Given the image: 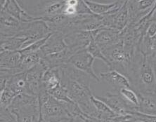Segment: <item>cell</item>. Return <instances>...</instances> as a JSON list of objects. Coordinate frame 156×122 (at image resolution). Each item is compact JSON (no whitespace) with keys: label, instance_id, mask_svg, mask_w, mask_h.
Returning <instances> with one entry per match:
<instances>
[{"label":"cell","instance_id":"9c48e42d","mask_svg":"<svg viewBox=\"0 0 156 122\" xmlns=\"http://www.w3.org/2000/svg\"><path fill=\"white\" fill-rule=\"evenodd\" d=\"M47 69L40 63L26 72V81L30 95L38 96L43 88L42 79Z\"/></svg>","mask_w":156,"mask_h":122},{"label":"cell","instance_id":"d6a6232c","mask_svg":"<svg viewBox=\"0 0 156 122\" xmlns=\"http://www.w3.org/2000/svg\"><path fill=\"white\" fill-rule=\"evenodd\" d=\"M150 40H151V46H152L153 49H156V33L153 37H150Z\"/></svg>","mask_w":156,"mask_h":122},{"label":"cell","instance_id":"44dd1931","mask_svg":"<svg viewBox=\"0 0 156 122\" xmlns=\"http://www.w3.org/2000/svg\"><path fill=\"white\" fill-rule=\"evenodd\" d=\"M44 56V55L43 54L41 49L36 52L22 54L21 61L18 68H20L22 72H26L27 71L38 65Z\"/></svg>","mask_w":156,"mask_h":122},{"label":"cell","instance_id":"30bf717a","mask_svg":"<svg viewBox=\"0 0 156 122\" xmlns=\"http://www.w3.org/2000/svg\"><path fill=\"white\" fill-rule=\"evenodd\" d=\"M1 38L11 37L18 35L26 28L28 23L20 22L16 18L9 15L4 11H1Z\"/></svg>","mask_w":156,"mask_h":122},{"label":"cell","instance_id":"e0dca14e","mask_svg":"<svg viewBox=\"0 0 156 122\" xmlns=\"http://www.w3.org/2000/svg\"><path fill=\"white\" fill-rule=\"evenodd\" d=\"M139 104L137 107V112L156 116V93L138 94Z\"/></svg>","mask_w":156,"mask_h":122},{"label":"cell","instance_id":"4dcf8cb0","mask_svg":"<svg viewBox=\"0 0 156 122\" xmlns=\"http://www.w3.org/2000/svg\"><path fill=\"white\" fill-rule=\"evenodd\" d=\"M132 114L134 117V118L136 120H139L143 122H156V116L146 115L137 112H134Z\"/></svg>","mask_w":156,"mask_h":122},{"label":"cell","instance_id":"4fadbf2b","mask_svg":"<svg viewBox=\"0 0 156 122\" xmlns=\"http://www.w3.org/2000/svg\"><path fill=\"white\" fill-rule=\"evenodd\" d=\"M125 1H115L112 3L103 4L94 1H84V3L88 6L89 10L94 15L103 16L113 14L120 9Z\"/></svg>","mask_w":156,"mask_h":122},{"label":"cell","instance_id":"1f68e13d","mask_svg":"<svg viewBox=\"0 0 156 122\" xmlns=\"http://www.w3.org/2000/svg\"><path fill=\"white\" fill-rule=\"evenodd\" d=\"M149 58H150L151 65L153 68V70H154L155 76H156V49H154L152 51V53L150 55H148Z\"/></svg>","mask_w":156,"mask_h":122},{"label":"cell","instance_id":"5bb4252c","mask_svg":"<svg viewBox=\"0 0 156 122\" xmlns=\"http://www.w3.org/2000/svg\"><path fill=\"white\" fill-rule=\"evenodd\" d=\"M67 48L65 35L61 33H53L41 49V51L45 56L47 55L58 54L66 50Z\"/></svg>","mask_w":156,"mask_h":122},{"label":"cell","instance_id":"52a82bcc","mask_svg":"<svg viewBox=\"0 0 156 122\" xmlns=\"http://www.w3.org/2000/svg\"><path fill=\"white\" fill-rule=\"evenodd\" d=\"M127 3L129 16L128 25H132L139 22L151 12L155 5V1L134 0V1H127Z\"/></svg>","mask_w":156,"mask_h":122},{"label":"cell","instance_id":"ba28073f","mask_svg":"<svg viewBox=\"0 0 156 122\" xmlns=\"http://www.w3.org/2000/svg\"><path fill=\"white\" fill-rule=\"evenodd\" d=\"M91 33L94 40L102 51L116 44L122 40L121 31L116 29L104 27Z\"/></svg>","mask_w":156,"mask_h":122},{"label":"cell","instance_id":"7a4b0ae2","mask_svg":"<svg viewBox=\"0 0 156 122\" xmlns=\"http://www.w3.org/2000/svg\"><path fill=\"white\" fill-rule=\"evenodd\" d=\"M127 78L137 94L156 93V76L150 58L139 49L131 61Z\"/></svg>","mask_w":156,"mask_h":122},{"label":"cell","instance_id":"9a60e30c","mask_svg":"<svg viewBox=\"0 0 156 122\" xmlns=\"http://www.w3.org/2000/svg\"><path fill=\"white\" fill-rule=\"evenodd\" d=\"M73 56L68 49L58 54L47 55L43 57L40 63L46 67L47 70L53 68H60L66 67L69 64L70 58Z\"/></svg>","mask_w":156,"mask_h":122},{"label":"cell","instance_id":"277c9868","mask_svg":"<svg viewBox=\"0 0 156 122\" xmlns=\"http://www.w3.org/2000/svg\"><path fill=\"white\" fill-rule=\"evenodd\" d=\"M102 51L109 62V70H115L127 77L132 57L130 56L124 49L122 39L120 42Z\"/></svg>","mask_w":156,"mask_h":122},{"label":"cell","instance_id":"6da1fadb","mask_svg":"<svg viewBox=\"0 0 156 122\" xmlns=\"http://www.w3.org/2000/svg\"><path fill=\"white\" fill-rule=\"evenodd\" d=\"M61 84L68 96L87 116L98 119L97 112L91 101L94 95L90 88L91 77L70 64L61 68Z\"/></svg>","mask_w":156,"mask_h":122},{"label":"cell","instance_id":"f546056e","mask_svg":"<svg viewBox=\"0 0 156 122\" xmlns=\"http://www.w3.org/2000/svg\"><path fill=\"white\" fill-rule=\"evenodd\" d=\"M1 122H17L16 117L9 107H1Z\"/></svg>","mask_w":156,"mask_h":122},{"label":"cell","instance_id":"5b68a950","mask_svg":"<svg viewBox=\"0 0 156 122\" xmlns=\"http://www.w3.org/2000/svg\"><path fill=\"white\" fill-rule=\"evenodd\" d=\"M96 97L104 101L116 115L124 116L137 112V107L128 103L119 91L107 92L104 96Z\"/></svg>","mask_w":156,"mask_h":122},{"label":"cell","instance_id":"3957f363","mask_svg":"<svg viewBox=\"0 0 156 122\" xmlns=\"http://www.w3.org/2000/svg\"><path fill=\"white\" fill-rule=\"evenodd\" d=\"M40 107V122H70L76 115L83 114L75 103L61 101L42 89L38 96Z\"/></svg>","mask_w":156,"mask_h":122},{"label":"cell","instance_id":"f1b7e54d","mask_svg":"<svg viewBox=\"0 0 156 122\" xmlns=\"http://www.w3.org/2000/svg\"><path fill=\"white\" fill-rule=\"evenodd\" d=\"M77 0H66V6L63 10V15L67 17L73 18L77 15Z\"/></svg>","mask_w":156,"mask_h":122},{"label":"cell","instance_id":"2e32d148","mask_svg":"<svg viewBox=\"0 0 156 122\" xmlns=\"http://www.w3.org/2000/svg\"><path fill=\"white\" fill-rule=\"evenodd\" d=\"M1 11H4L23 23H30L35 20H40L28 14L20 6L18 2L15 0H6L5 5L1 9Z\"/></svg>","mask_w":156,"mask_h":122},{"label":"cell","instance_id":"8fae6325","mask_svg":"<svg viewBox=\"0 0 156 122\" xmlns=\"http://www.w3.org/2000/svg\"><path fill=\"white\" fill-rule=\"evenodd\" d=\"M93 37L91 32H75L65 36V41L68 49L73 56L80 51L87 49Z\"/></svg>","mask_w":156,"mask_h":122},{"label":"cell","instance_id":"83f0119b","mask_svg":"<svg viewBox=\"0 0 156 122\" xmlns=\"http://www.w3.org/2000/svg\"><path fill=\"white\" fill-rule=\"evenodd\" d=\"M50 35H51V34H50L49 35H48L47 37H46L44 38L41 39V40L38 41H36L35 42L33 43L31 45H30L29 47L26 48V49L20 51V53H21V54H29V53H33V52H36V51H40L43 47V46L45 44V43L47 42V41L48 39H49Z\"/></svg>","mask_w":156,"mask_h":122},{"label":"cell","instance_id":"d4e9b609","mask_svg":"<svg viewBox=\"0 0 156 122\" xmlns=\"http://www.w3.org/2000/svg\"><path fill=\"white\" fill-rule=\"evenodd\" d=\"M48 93L58 100L63 101V102L68 103H71V104L75 103L72 99L69 97V96H68L67 90H66V89L62 84H61L60 86H58L57 88L54 89L51 91H50Z\"/></svg>","mask_w":156,"mask_h":122},{"label":"cell","instance_id":"cb8c5ba5","mask_svg":"<svg viewBox=\"0 0 156 122\" xmlns=\"http://www.w3.org/2000/svg\"><path fill=\"white\" fill-rule=\"evenodd\" d=\"M87 51L94 58L101 60V61H102L105 65H106L108 68H109L110 64L108 61L104 54H103L102 50L100 49V47H98L97 44H96L94 40L93 37L91 40L90 42H89V44L88 47H87Z\"/></svg>","mask_w":156,"mask_h":122},{"label":"cell","instance_id":"836d02e7","mask_svg":"<svg viewBox=\"0 0 156 122\" xmlns=\"http://www.w3.org/2000/svg\"><path fill=\"white\" fill-rule=\"evenodd\" d=\"M128 122H143V121H139V120H136V119H134V120H132V121H128Z\"/></svg>","mask_w":156,"mask_h":122},{"label":"cell","instance_id":"ac0fdd59","mask_svg":"<svg viewBox=\"0 0 156 122\" xmlns=\"http://www.w3.org/2000/svg\"><path fill=\"white\" fill-rule=\"evenodd\" d=\"M0 58L1 70H13L20 66L22 54L20 51H2Z\"/></svg>","mask_w":156,"mask_h":122},{"label":"cell","instance_id":"603a6c76","mask_svg":"<svg viewBox=\"0 0 156 122\" xmlns=\"http://www.w3.org/2000/svg\"><path fill=\"white\" fill-rule=\"evenodd\" d=\"M91 101L97 112L98 119L105 120V119L113 118L117 116L113 112V110L105 104L104 101L98 99L96 96H91Z\"/></svg>","mask_w":156,"mask_h":122},{"label":"cell","instance_id":"4316f807","mask_svg":"<svg viewBox=\"0 0 156 122\" xmlns=\"http://www.w3.org/2000/svg\"><path fill=\"white\" fill-rule=\"evenodd\" d=\"M120 93L122 96L130 104L138 107L139 104V96L134 90L131 88H124L120 90Z\"/></svg>","mask_w":156,"mask_h":122},{"label":"cell","instance_id":"484cf974","mask_svg":"<svg viewBox=\"0 0 156 122\" xmlns=\"http://www.w3.org/2000/svg\"><path fill=\"white\" fill-rule=\"evenodd\" d=\"M0 93H1V98H0L1 107L7 108L10 107L13 99L17 96L16 94L8 86H6V88Z\"/></svg>","mask_w":156,"mask_h":122},{"label":"cell","instance_id":"7c38bea8","mask_svg":"<svg viewBox=\"0 0 156 122\" xmlns=\"http://www.w3.org/2000/svg\"><path fill=\"white\" fill-rule=\"evenodd\" d=\"M98 77L100 80L105 82L112 87V91H120L122 89L131 88L130 82L128 78L115 70L101 72Z\"/></svg>","mask_w":156,"mask_h":122},{"label":"cell","instance_id":"d6986e66","mask_svg":"<svg viewBox=\"0 0 156 122\" xmlns=\"http://www.w3.org/2000/svg\"><path fill=\"white\" fill-rule=\"evenodd\" d=\"M6 86L10 88L17 96L29 94L26 81V72L18 73L8 77Z\"/></svg>","mask_w":156,"mask_h":122},{"label":"cell","instance_id":"ffe728a7","mask_svg":"<svg viewBox=\"0 0 156 122\" xmlns=\"http://www.w3.org/2000/svg\"><path fill=\"white\" fill-rule=\"evenodd\" d=\"M61 84V71L60 68L49 69L44 74L42 79L43 88L48 93Z\"/></svg>","mask_w":156,"mask_h":122},{"label":"cell","instance_id":"8992f818","mask_svg":"<svg viewBox=\"0 0 156 122\" xmlns=\"http://www.w3.org/2000/svg\"><path fill=\"white\" fill-rule=\"evenodd\" d=\"M95 59L87 51V49L80 51L70 58L69 64L78 70L86 73L91 77V79L98 83L101 80L99 77L95 72L94 69V63Z\"/></svg>","mask_w":156,"mask_h":122},{"label":"cell","instance_id":"7402d4cb","mask_svg":"<svg viewBox=\"0 0 156 122\" xmlns=\"http://www.w3.org/2000/svg\"><path fill=\"white\" fill-rule=\"evenodd\" d=\"M27 39L23 37L14 36L11 37L1 38V51H16L22 50L24 44L27 41Z\"/></svg>","mask_w":156,"mask_h":122}]
</instances>
